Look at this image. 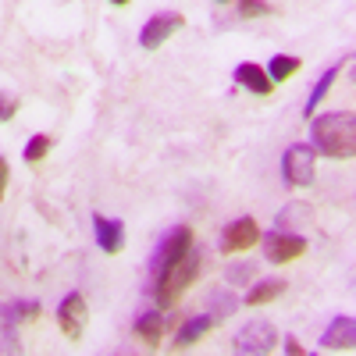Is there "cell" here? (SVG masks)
I'll list each match as a JSON object with an SVG mask.
<instances>
[{
    "label": "cell",
    "mask_w": 356,
    "mask_h": 356,
    "mask_svg": "<svg viewBox=\"0 0 356 356\" xmlns=\"http://www.w3.org/2000/svg\"><path fill=\"white\" fill-rule=\"evenodd\" d=\"M200 275V253L189 250L178 264H171L168 271L154 282V296H157V307H175L178 303V296H182Z\"/></svg>",
    "instance_id": "7a4b0ae2"
},
{
    "label": "cell",
    "mask_w": 356,
    "mask_h": 356,
    "mask_svg": "<svg viewBox=\"0 0 356 356\" xmlns=\"http://www.w3.org/2000/svg\"><path fill=\"white\" fill-rule=\"evenodd\" d=\"M50 154V136H33V139H29L25 143V164H36V161H43Z\"/></svg>",
    "instance_id": "ffe728a7"
},
{
    "label": "cell",
    "mask_w": 356,
    "mask_h": 356,
    "mask_svg": "<svg viewBox=\"0 0 356 356\" xmlns=\"http://www.w3.org/2000/svg\"><path fill=\"white\" fill-rule=\"evenodd\" d=\"M285 353H292V356H303V346L296 342L292 335H285Z\"/></svg>",
    "instance_id": "484cf974"
},
{
    "label": "cell",
    "mask_w": 356,
    "mask_h": 356,
    "mask_svg": "<svg viewBox=\"0 0 356 356\" xmlns=\"http://www.w3.org/2000/svg\"><path fill=\"white\" fill-rule=\"evenodd\" d=\"M300 57H292V54H278V57H271V65H267V79L271 82H285V79H292L296 72H300Z\"/></svg>",
    "instance_id": "ac0fdd59"
},
{
    "label": "cell",
    "mask_w": 356,
    "mask_h": 356,
    "mask_svg": "<svg viewBox=\"0 0 356 356\" xmlns=\"http://www.w3.org/2000/svg\"><path fill=\"white\" fill-rule=\"evenodd\" d=\"M214 328V317L211 314H196V317H189L182 328H178V335H175V346L178 349H186V346H193V342H200L207 332Z\"/></svg>",
    "instance_id": "9a60e30c"
},
{
    "label": "cell",
    "mask_w": 356,
    "mask_h": 356,
    "mask_svg": "<svg viewBox=\"0 0 356 356\" xmlns=\"http://www.w3.org/2000/svg\"><path fill=\"white\" fill-rule=\"evenodd\" d=\"M207 307H211L207 314L218 321V317H225V314H235V310H239V300L232 296V285H228V289H218V292L211 296V303H207Z\"/></svg>",
    "instance_id": "d6986e66"
},
{
    "label": "cell",
    "mask_w": 356,
    "mask_h": 356,
    "mask_svg": "<svg viewBox=\"0 0 356 356\" xmlns=\"http://www.w3.org/2000/svg\"><path fill=\"white\" fill-rule=\"evenodd\" d=\"M218 4H228V0H218Z\"/></svg>",
    "instance_id": "83f0119b"
},
{
    "label": "cell",
    "mask_w": 356,
    "mask_h": 356,
    "mask_svg": "<svg viewBox=\"0 0 356 356\" xmlns=\"http://www.w3.org/2000/svg\"><path fill=\"white\" fill-rule=\"evenodd\" d=\"M57 324H61V332L68 339H82L86 332V300H82V292H68L61 307H57Z\"/></svg>",
    "instance_id": "9c48e42d"
},
{
    "label": "cell",
    "mask_w": 356,
    "mask_h": 356,
    "mask_svg": "<svg viewBox=\"0 0 356 356\" xmlns=\"http://www.w3.org/2000/svg\"><path fill=\"white\" fill-rule=\"evenodd\" d=\"M18 307L15 303H0V349L4 353H22L18 342Z\"/></svg>",
    "instance_id": "7c38bea8"
},
{
    "label": "cell",
    "mask_w": 356,
    "mask_h": 356,
    "mask_svg": "<svg viewBox=\"0 0 356 356\" xmlns=\"http://www.w3.org/2000/svg\"><path fill=\"white\" fill-rule=\"evenodd\" d=\"M260 243H264L267 264H289L307 253V239L303 235H292V232H267V235H260Z\"/></svg>",
    "instance_id": "8992f818"
},
{
    "label": "cell",
    "mask_w": 356,
    "mask_h": 356,
    "mask_svg": "<svg viewBox=\"0 0 356 356\" xmlns=\"http://www.w3.org/2000/svg\"><path fill=\"white\" fill-rule=\"evenodd\" d=\"M235 82H239L243 89H250V93H257V97H267V93L275 89V82L267 79V72L257 68V65H250V61L235 68Z\"/></svg>",
    "instance_id": "4fadbf2b"
},
{
    "label": "cell",
    "mask_w": 356,
    "mask_h": 356,
    "mask_svg": "<svg viewBox=\"0 0 356 356\" xmlns=\"http://www.w3.org/2000/svg\"><path fill=\"white\" fill-rule=\"evenodd\" d=\"M339 72H342V65H332L328 72H324V75L317 79V86L310 89V97H307V107H303V114H307V118H314V111H317V104L324 100V93H328V89L335 86V79H339Z\"/></svg>",
    "instance_id": "e0dca14e"
},
{
    "label": "cell",
    "mask_w": 356,
    "mask_h": 356,
    "mask_svg": "<svg viewBox=\"0 0 356 356\" xmlns=\"http://www.w3.org/2000/svg\"><path fill=\"white\" fill-rule=\"evenodd\" d=\"M136 339L143 342V346H150V349H157L161 346V335H164V317L157 314V310H146V314H139V321H136Z\"/></svg>",
    "instance_id": "5bb4252c"
},
{
    "label": "cell",
    "mask_w": 356,
    "mask_h": 356,
    "mask_svg": "<svg viewBox=\"0 0 356 356\" xmlns=\"http://www.w3.org/2000/svg\"><path fill=\"white\" fill-rule=\"evenodd\" d=\"M93 235H97V246L104 253H122L125 250V225L118 218H104V214H93Z\"/></svg>",
    "instance_id": "30bf717a"
},
{
    "label": "cell",
    "mask_w": 356,
    "mask_h": 356,
    "mask_svg": "<svg viewBox=\"0 0 356 356\" xmlns=\"http://www.w3.org/2000/svg\"><path fill=\"white\" fill-rule=\"evenodd\" d=\"M260 243V228L253 218H239L232 221L221 235V253H243V250H253Z\"/></svg>",
    "instance_id": "ba28073f"
},
{
    "label": "cell",
    "mask_w": 356,
    "mask_h": 356,
    "mask_svg": "<svg viewBox=\"0 0 356 356\" xmlns=\"http://www.w3.org/2000/svg\"><path fill=\"white\" fill-rule=\"evenodd\" d=\"M282 178L292 189H310L317 178V150L310 143H292L282 154Z\"/></svg>",
    "instance_id": "3957f363"
},
{
    "label": "cell",
    "mask_w": 356,
    "mask_h": 356,
    "mask_svg": "<svg viewBox=\"0 0 356 356\" xmlns=\"http://www.w3.org/2000/svg\"><path fill=\"white\" fill-rule=\"evenodd\" d=\"M15 307H18V317H22V321H36V317H40V303H36V300H18Z\"/></svg>",
    "instance_id": "603a6c76"
},
{
    "label": "cell",
    "mask_w": 356,
    "mask_h": 356,
    "mask_svg": "<svg viewBox=\"0 0 356 356\" xmlns=\"http://www.w3.org/2000/svg\"><path fill=\"white\" fill-rule=\"evenodd\" d=\"M186 25V18L178 15V11H161V15H154L150 22L143 25V33H139V47L143 50H157L164 40H171L178 29Z\"/></svg>",
    "instance_id": "52a82bcc"
},
{
    "label": "cell",
    "mask_w": 356,
    "mask_h": 356,
    "mask_svg": "<svg viewBox=\"0 0 356 356\" xmlns=\"http://www.w3.org/2000/svg\"><path fill=\"white\" fill-rule=\"evenodd\" d=\"M8 175H11V168H8V161L0 157V200L8 196Z\"/></svg>",
    "instance_id": "cb8c5ba5"
},
{
    "label": "cell",
    "mask_w": 356,
    "mask_h": 356,
    "mask_svg": "<svg viewBox=\"0 0 356 356\" xmlns=\"http://www.w3.org/2000/svg\"><path fill=\"white\" fill-rule=\"evenodd\" d=\"M253 275H257V264H253V260L235 264V267H228V285H246Z\"/></svg>",
    "instance_id": "7402d4cb"
},
{
    "label": "cell",
    "mask_w": 356,
    "mask_h": 356,
    "mask_svg": "<svg viewBox=\"0 0 356 356\" xmlns=\"http://www.w3.org/2000/svg\"><path fill=\"white\" fill-rule=\"evenodd\" d=\"M310 139H314L317 154L332 157V161H349L356 154V118L349 111L310 118Z\"/></svg>",
    "instance_id": "6da1fadb"
},
{
    "label": "cell",
    "mask_w": 356,
    "mask_h": 356,
    "mask_svg": "<svg viewBox=\"0 0 356 356\" xmlns=\"http://www.w3.org/2000/svg\"><path fill=\"white\" fill-rule=\"evenodd\" d=\"M275 346H278V332H275V324L264 321V317L243 324V328L235 332V339H232V349L239 356H267Z\"/></svg>",
    "instance_id": "277c9868"
},
{
    "label": "cell",
    "mask_w": 356,
    "mask_h": 356,
    "mask_svg": "<svg viewBox=\"0 0 356 356\" xmlns=\"http://www.w3.org/2000/svg\"><path fill=\"white\" fill-rule=\"evenodd\" d=\"M275 8L267 4V0H239V18H264L271 15Z\"/></svg>",
    "instance_id": "44dd1931"
},
{
    "label": "cell",
    "mask_w": 356,
    "mask_h": 356,
    "mask_svg": "<svg viewBox=\"0 0 356 356\" xmlns=\"http://www.w3.org/2000/svg\"><path fill=\"white\" fill-rule=\"evenodd\" d=\"M356 346V321L349 314H339L321 335V349H353Z\"/></svg>",
    "instance_id": "8fae6325"
},
{
    "label": "cell",
    "mask_w": 356,
    "mask_h": 356,
    "mask_svg": "<svg viewBox=\"0 0 356 356\" xmlns=\"http://www.w3.org/2000/svg\"><path fill=\"white\" fill-rule=\"evenodd\" d=\"M15 107H18L15 100H4V97H0V122H8V118L15 114Z\"/></svg>",
    "instance_id": "d4e9b609"
},
{
    "label": "cell",
    "mask_w": 356,
    "mask_h": 356,
    "mask_svg": "<svg viewBox=\"0 0 356 356\" xmlns=\"http://www.w3.org/2000/svg\"><path fill=\"white\" fill-rule=\"evenodd\" d=\"M193 250V228H186V225H178V228H171L164 239L157 243V250H154V260H150V275H154V282L168 271L171 264H178L186 253Z\"/></svg>",
    "instance_id": "5b68a950"
},
{
    "label": "cell",
    "mask_w": 356,
    "mask_h": 356,
    "mask_svg": "<svg viewBox=\"0 0 356 356\" xmlns=\"http://www.w3.org/2000/svg\"><path fill=\"white\" fill-rule=\"evenodd\" d=\"M285 292V282L282 278H267V282H260V285H253L250 292H246V307H264V303H275L278 296Z\"/></svg>",
    "instance_id": "2e32d148"
},
{
    "label": "cell",
    "mask_w": 356,
    "mask_h": 356,
    "mask_svg": "<svg viewBox=\"0 0 356 356\" xmlns=\"http://www.w3.org/2000/svg\"><path fill=\"white\" fill-rule=\"evenodd\" d=\"M111 4H118V8H129V4H132V0H111Z\"/></svg>",
    "instance_id": "4316f807"
}]
</instances>
